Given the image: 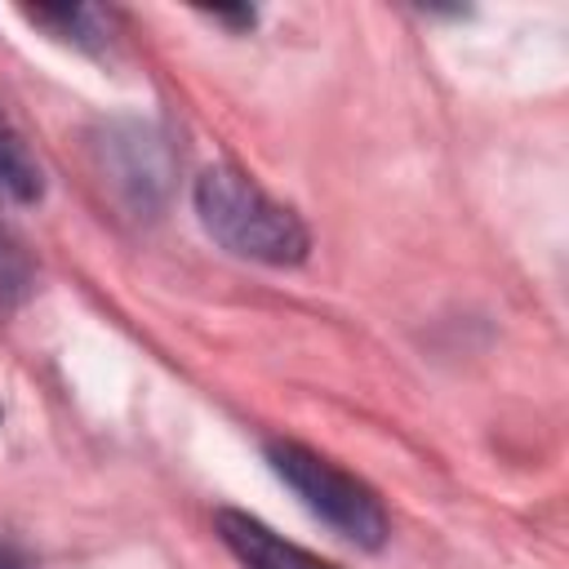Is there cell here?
Masks as SVG:
<instances>
[{
  "label": "cell",
  "mask_w": 569,
  "mask_h": 569,
  "mask_svg": "<svg viewBox=\"0 0 569 569\" xmlns=\"http://www.w3.org/2000/svg\"><path fill=\"white\" fill-rule=\"evenodd\" d=\"M196 213L204 231L253 262L267 267H293L307 258V227L298 222L293 209L276 204L258 182H249L240 169H204L196 178Z\"/></svg>",
  "instance_id": "6da1fadb"
},
{
  "label": "cell",
  "mask_w": 569,
  "mask_h": 569,
  "mask_svg": "<svg viewBox=\"0 0 569 569\" xmlns=\"http://www.w3.org/2000/svg\"><path fill=\"white\" fill-rule=\"evenodd\" d=\"M267 462L302 498V507L316 511L333 533H342L347 542L369 547V551L387 542L391 525H387V511L369 485H360L356 476H347L342 467H333L329 458H320L293 440H271Z\"/></svg>",
  "instance_id": "7a4b0ae2"
},
{
  "label": "cell",
  "mask_w": 569,
  "mask_h": 569,
  "mask_svg": "<svg viewBox=\"0 0 569 569\" xmlns=\"http://www.w3.org/2000/svg\"><path fill=\"white\" fill-rule=\"evenodd\" d=\"M213 520H218V538L244 569H338V565L284 542L276 529H267L262 520H253L244 511H218Z\"/></svg>",
  "instance_id": "3957f363"
},
{
  "label": "cell",
  "mask_w": 569,
  "mask_h": 569,
  "mask_svg": "<svg viewBox=\"0 0 569 569\" xmlns=\"http://www.w3.org/2000/svg\"><path fill=\"white\" fill-rule=\"evenodd\" d=\"M40 191H44L40 164L31 160V151L18 138V129L0 116V196H9L18 204H31V200H40Z\"/></svg>",
  "instance_id": "277c9868"
},
{
  "label": "cell",
  "mask_w": 569,
  "mask_h": 569,
  "mask_svg": "<svg viewBox=\"0 0 569 569\" xmlns=\"http://www.w3.org/2000/svg\"><path fill=\"white\" fill-rule=\"evenodd\" d=\"M31 289V258L22 253V244L0 227V311L18 307Z\"/></svg>",
  "instance_id": "5b68a950"
},
{
  "label": "cell",
  "mask_w": 569,
  "mask_h": 569,
  "mask_svg": "<svg viewBox=\"0 0 569 569\" xmlns=\"http://www.w3.org/2000/svg\"><path fill=\"white\" fill-rule=\"evenodd\" d=\"M27 18H31V22H40V27H53L62 40H76V44L98 40V31H93L98 13H93V9H84V4H62V9H27Z\"/></svg>",
  "instance_id": "8992f818"
},
{
  "label": "cell",
  "mask_w": 569,
  "mask_h": 569,
  "mask_svg": "<svg viewBox=\"0 0 569 569\" xmlns=\"http://www.w3.org/2000/svg\"><path fill=\"white\" fill-rule=\"evenodd\" d=\"M0 569H22V560H18V556H9V551L0 547Z\"/></svg>",
  "instance_id": "52a82bcc"
}]
</instances>
